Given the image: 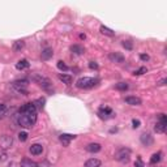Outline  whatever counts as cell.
I'll use <instances>...</instances> for the list:
<instances>
[{
  "label": "cell",
  "mask_w": 167,
  "mask_h": 167,
  "mask_svg": "<svg viewBox=\"0 0 167 167\" xmlns=\"http://www.w3.org/2000/svg\"><path fill=\"white\" fill-rule=\"evenodd\" d=\"M21 167H38V163L29 158H24L21 161Z\"/></svg>",
  "instance_id": "obj_19"
},
{
  "label": "cell",
  "mask_w": 167,
  "mask_h": 167,
  "mask_svg": "<svg viewBox=\"0 0 167 167\" xmlns=\"http://www.w3.org/2000/svg\"><path fill=\"white\" fill-rule=\"evenodd\" d=\"M80 38H81V39H85L86 37H85V34H80Z\"/></svg>",
  "instance_id": "obj_36"
},
{
  "label": "cell",
  "mask_w": 167,
  "mask_h": 167,
  "mask_svg": "<svg viewBox=\"0 0 167 167\" xmlns=\"http://www.w3.org/2000/svg\"><path fill=\"white\" fill-rule=\"evenodd\" d=\"M24 47H25V42L24 41H16L15 43H13V46H12V48H13V51L15 52H20L21 50H24Z\"/></svg>",
  "instance_id": "obj_22"
},
{
  "label": "cell",
  "mask_w": 167,
  "mask_h": 167,
  "mask_svg": "<svg viewBox=\"0 0 167 167\" xmlns=\"http://www.w3.org/2000/svg\"><path fill=\"white\" fill-rule=\"evenodd\" d=\"M101 149H102V145L98 142H91L86 146V152H89V153H98V152H101Z\"/></svg>",
  "instance_id": "obj_13"
},
{
  "label": "cell",
  "mask_w": 167,
  "mask_h": 167,
  "mask_svg": "<svg viewBox=\"0 0 167 167\" xmlns=\"http://www.w3.org/2000/svg\"><path fill=\"white\" fill-rule=\"evenodd\" d=\"M30 67V63H29L26 59H21V60L17 61V64H16V68H17L18 71H24V69H28V68Z\"/></svg>",
  "instance_id": "obj_16"
},
{
  "label": "cell",
  "mask_w": 167,
  "mask_h": 167,
  "mask_svg": "<svg viewBox=\"0 0 167 167\" xmlns=\"http://www.w3.org/2000/svg\"><path fill=\"white\" fill-rule=\"evenodd\" d=\"M140 141H141L144 146H152L154 144V139H153V136L150 133H142L140 136Z\"/></svg>",
  "instance_id": "obj_8"
},
{
  "label": "cell",
  "mask_w": 167,
  "mask_h": 167,
  "mask_svg": "<svg viewBox=\"0 0 167 167\" xmlns=\"http://www.w3.org/2000/svg\"><path fill=\"white\" fill-rule=\"evenodd\" d=\"M166 82H167V78H162V80H159L158 82H157V85H158V86H163V85H166Z\"/></svg>",
  "instance_id": "obj_34"
},
{
  "label": "cell",
  "mask_w": 167,
  "mask_h": 167,
  "mask_svg": "<svg viewBox=\"0 0 167 167\" xmlns=\"http://www.w3.org/2000/svg\"><path fill=\"white\" fill-rule=\"evenodd\" d=\"M162 159V153L158 152V153H154L152 157H150V165H157V163H159Z\"/></svg>",
  "instance_id": "obj_20"
},
{
  "label": "cell",
  "mask_w": 167,
  "mask_h": 167,
  "mask_svg": "<svg viewBox=\"0 0 167 167\" xmlns=\"http://www.w3.org/2000/svg\"><path fill=\"white\" fill-rule=\"evenodd\" d=\"M131 149L128 148H122L119 149L117 152L115 153V159L117 162H122V163H128L129 159H131Z\"/></svg>",
  "instance_id": "obj_4"
},
{
  "label": "cell",
  "mask_w": 167,
  "mask_h": 167,
  "mask_svg": "<svg viewBox=\"0 0 167 167\" xmlns=\"http://www.w3.org/2000/svg\"><path fill=\"white\" fill-rule=\"evenodd\" d=\"M99 30H101V33L102 34H104V35H107V37H114L115 35V31L114 30H111L110 28H107V26H104V25H102L99 28Z\"/></svg>",
  "instance_id": "obj_23"
},
{
  "label": "cell",
  "mask_w": 167,
  "mask_h": 167,
  "mask_svg": "<svg viewBox=\"0 0 167 167\" xmlns=\"http://www.w3.org/2000/svg\"><path fill=\"white\" fill-rule=\"evenodd\" d=\"M52 56H54V51H52V48H50V47H46L41 54L42 60H50Z\"/></svg>",
  "instance_id": "obj_14"
},
{
  "label": "cell",
  "mask_w": 167,
  "mask_h": 167,
  "mask_svg": "<svg viewBox=\"0 0 167 167\" xmlns=\"http://www.w3.org/2000/svg\"><path fill=\"white\" fill-rule=\"evenodd\" d=\"M59 80L65 85H71L72 81H73V77L69 76V74H59Z\"/></svg>",
  "instance_id": "obj_21"
},
{
  "label": "cell",
  "mask_w": 167,
  "mask_h": 167,
  "mask_svg": "<svg viewBox=\"0 0 167 167\" xmlns=\"http://www.w3.org/2000/svg\"><path fill=\"white\" fill-rule=\"evenodd\" d=\"M89 68L90 69H98V64L96 61H89Z\"/></svg>",
  "instance_id": "obj_32"
},
{
  "label": "cell",
  "mask_w": 167,
  "mask_h": 167,
  "mask_svg": "<svg viewBox=\"0 0 167 167\" xmlns=\"http://www.w3.org/2000/svg\"><path fill=\"white\" fill-rule=\"evenodd\" d=\"M125 103L127 104H131V106H140L142 103V101L140 99L139 97H133V96H129V97H125Z\"/></svg>",
  "instance_id": "obj_11"
},
{
  "label": "cell",
  "mask_w": 167,
  "mask_h": 167,
  "mask_svg": "<svg viewBox=\"0 0 167 167\" xmlns=\"http://www.w3.org/2000/svg\"><path fill=\"white\" fill-rule=\"evenodd\" d=\"M98 116L101 117V119H109V117H112L114 116V111L110 109V107L107 106H102L99 110H98Z\"/></svg>",
  "instance_id": "obj_6"
},
{
  "label": "cell",
  "mask_w": 167,
  "mask_h": 167,
  "mask_svg": "<svg viewBox=\"0 0 167 167\" xmlns=\"http://www.w3.org/2000/svg\"><path fill=\"white\" fill-rule=\"evenodd\" d=\"M145 165H144V162L141 161V158L140 157H137V159H136V162H135V167H144Z\"/></svg>",
  "instance_id": "obj_31"
},
{
  "label": "cell",
  "mask_w": 167,
  "mask_h": 167,
  "mask_svg": "<svg viewBox=\"0 0 167 167\" xmlns=\"http://www.w3.org/2000/svg\"><path fill=\"white\" fill-rule=\"evenodd\" d=\"M29 84L28 78H21V80H16L12 82V86L15 90H17L18 93L21 94H28V90H26V86Z\"/></svg>",
  "instance_id": "obj_5"
},
{
  "label": "cell",
  "mask_w": 167,
  "mask_h": 167,
  "mask_svg": "<svg viewBox=\"0 0 167 167\" xmlns=\"http://www.w3.org/2000/svg\"><path fill=\"white\" fill-rule=\"evenodd\" d=\"M28 132H20L18 133V140H20V141H21V142H25L26 141V140H28Z\"/></svg>",
  "instance_id": "obj_29"
},
{
  "label": "cell",
  "mask_w": 167,
  "mask_h": 167,
  "mask_svg": "<svg viewBox=\"0 0 167 167\" xmlns=\"http://www.w3.org/2000/svg\"><path fill=\"white\" fill-rule=\"evenodd\" d=\"M31 78L39 85V86L43 88L46 91H51V90H52V84H51V81L48 80L47 77L42 76V74H34V76H33Z\"/></svg>",
  "instance_id": "obj_3"
},
{
  "label": "cell",
  "mask_w": 167,
  "mask_h": 167,
  "mask_svg": "<svg viewBox=\"0 0 167 167\" xmlns=\"http://www.w3.org/2000/svg\"><path fill=\"white\" fill-rule=\"evenodd\" d=\"M109 59L112 63H116V64H122V63H124V60H125V58H124L120 52H110Z\"/></svg>",
  "instance_id": "obj_9"
},
{
  "label": "cell",
  "mask_w": 167,
  "mask_h": 167,
  "mask_svg": "<svg viewBox=\"0 0 167 167\" xmlns=\"http://www.w3.org/2000/svg\"><path fill=\"white\" fill-rule=\"evenodd\" d=\"M15 120L17 125L22 127V128H31L37 123V109H35L34 103H25L15 114Z\"/></svg>",
  "instance_id": "obj_1"
},
{
  "label": "cell",
  "mask_w": 167,
  "mask_h": 167,
  "mask_svg": "<svg viewBox=\"0 0 167 167\" xmlns=\"http://www.w3.org/2000/svg\"><path fill=\"white\" fill-rule=\"evenodd\" d=\"M122 44H123V47L125 48V50H128V51H131L133 48V43L131 41H123Z\"/></svg>",
  "instance_id": "obj_28"
},
{
  "label": "cell",
  "mask_w": 167,
  "mask_h": 167,
  "mask_svg": "<svg viewBox=\"0 0 167 167\" xmlns=\"http://www.w3.org/2000/svg\"><path fill=\"white\" fill-rule=\"evenodd\" d=\"M56 67H58V68H59V69H60V71H63V72H67L68 69H69V67H68V65L65 64L64 61H61V60H59V61H58Z\"/></svg>",
  "instance_id": "obj_26"
},
{
  "label": "cell",
  "mask_w": 167,
  "mask_h": 167,
  "mask_svg": "<svg viewBox=\"0 0 167 167\" xmlns=\"http://www.w3.org/2000/svg\"><path fill=\"white\" fill-rule=\"evenodd\" d=\"M71 51L74 55H82L85 52V48L81 44H73V46H71Z\"/></svg>",
  "instance_id": "obj_18"
},
{
  "label": "cell",
  "mask_w": 167,
  "mask_h": 167,
  "mask_svg": "<svg viewBox=\"0 0 167 167\" xmlns=\"http://www.w3.org/2000/svg\"><path fill=\"white\" fill-rule=\"evenodd\" d=\"M0 120H1V115H0Z\"/></svg>",
  "instance_id": "obj_37"
},
{
  "label": "cell",
  "mask_w": 167,
  "mask_h": 167,
  "mask_svg": "<svg viewBox=\"0 0 167 167\" xmlns=\"http://www.w3.org/2000/svg\"><path fill=\"white\" fill-rule=\"evenodd\" d=\"M128 84L127 82H117L116 85H115V89L116 90H119V91H127L128 90Z\"/></svg>",
  "instance_id": "obj_25"
},
{
  "label": "cell",
  "mask_w": 167,
  "mask_h": 167,
  "mask_svg": "<svg viewBox=\"0 0 167 167\" xmlns=\"http://www.w3.org/2000/svg\"><path fill=\"white\" fill-rule=\"evenodd\" d=\"M29 152H30L33 155H39L43 152V146H42L41 144H33L30 148H29Z\"/></svg>",
  "instance_id": "obj_12"
},
{
  "label": "cell",
  "mask_w": 167,
  "mask_h": 167,
  "mask_svg": "<svg viewBox=\"0 0 167 167\" xmlns=\"http://www.w3.org/2000/svg\"><path fill=\"white\" fill-rule=\"evenodd\" d=\"M101 165H102V162L97 158L88 159V161L85 162V167H101Z\"/></svg>",
  "instance_id": "obj_17"
},
{
  "label": "cell",
  "mask_w": 167,
  "mask_h": 167,
  "mask_svg": "<svg viewBox=\"0 0 167 167\" xmlns=\"http://www.w3.org/2000/svg\"><path fill=\"white\" fill-rule=\"evenodd\" d=\"M146 72H148V68H146V67H141V68H139L137 71L133 72V76H141V74L146 73Z\"/></svg>",
  "instance_id": "obj_27"
},
{
  "label": "cell",
  "mask_w": 167,
  "mask_h": 167,
  "mask_svg": "<svg viewBox=\"0 0 167 167\" xmlns=\"http://www.w3.org/2000/svg\"><path fill=\"white\" fill-rule=\"evenodd\" d=\"M166 128H167V122H157L155 127H154V131L157 133H165L166 132Z\"/></svg>",
  "instance_id": "obj_15"
},
{
  "label": "cell",
  "mask_w": 167,
  "mask_h": 167,
  "mask_svg": "<svg viewBox=\"0 0 167 167\" xmlns=\"http://www.w3.org/2000/svg\"><path fill=\"white\" fill-rule=\"evenodd\" d=\"M12 144H13V139H12V136H8V135H4L0 139V146H1V149H9L12 146Z\"/></svg>",
  "instance_id": "obj_7"
},
{
  "label": "cell",
  "mask_w": 167,
  "mask_h": 167,
  "mask_svg": "<svg viewBox=\"0 0 167 167\" xmlns=\"http://www.w3.org/2000/svg\"><path fill=\"white\" fill-rule=\"evenodd\" d=\"M140 125H141V122H140L139 119H133V120H132V127H133L135 129H136V128H139Z\"/></svg>",
  "instance_id": "obj_30"
},
{
  "label": "cell",
  "mask_w": 167,
  "mask_h": 167,
  "mask_svg": "<svg viewBox=\"0 0 167 167\" xmlns=\"http://www.w3.org/2000/svg\"><path fill=\"white\" fill-rule=\"evenodd\" d=\"M74 139H76V135H68V133H63V135L59 136V140H60V142L63 144L64 146H68L69 142Z\"/></svg>",
  "instance_id": "obj_10"
},
{
  "label": "cell",
  "mask_w": 167,
  "mask_h": 167,
  "mask_svg": "<svg viewBox=\"0 0 167 167\" xmlns=\"http://www.w3.org/2000/svg\"><path fill=\"white\" fill-rule=\"evenodd\" d=\"M140 59H141L142 61H148L149 59H150V56H149L148 54H141V55H140Z\"/></svg>",
  "instance_id": "obj_33"
},
{
  "label": "cell",
  "mask_w": 167,
  "mask_h": 167,
  "mask_svg": "<svg viewBox=\"0 0 167 167\" xmlns=\"http://www.w3.org/2000/svg\"><path fill=\"white\" fill-rule=\"evenodd\" d=\"M44 98H38L35 102H33L34 103V106H35V109L37 110H43V107H44Z\"/></svg>",
  "instance_id": "obj_24"
},
{
  "label": "cell",
  "mask_w": 167,
  "mask_h": 167,
  "mask_svg": "<svg viewBox=\"0 0 167 167\" xmlns=\"http://www.w3.org/2000/svg\"><path fill=\"white\" fill-rule=\"evenodd\" d=\"M98 84V80L97 78H93V77H81L77 80L76 82V86L78 89H90V88L96 86Z\"/></svg>",
  "instance_id": "obj_2"
},
{
  "label": "cell",
  "mask_w": 167,
  "mask_h": 167,
  "mask_svg": "<svg viewBox=\"0 0 167 167\" xmlns=\"http://www.w3.org/2000/svg\"><path fill=\"white\" fill-rule=\"evenodd\" d=\"M5 111H7V106L3 103H0V112H5Z\"/></svg>",
  "instance_id": "obj_35"
}]
</instances>
